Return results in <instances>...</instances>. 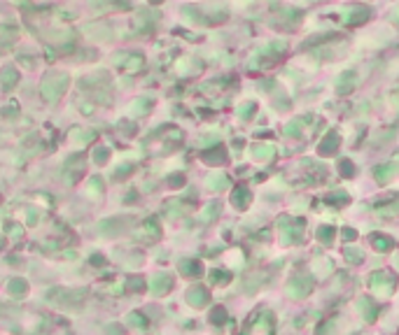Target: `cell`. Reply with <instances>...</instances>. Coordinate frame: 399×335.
<instances>
[{
	"instance_id": "obj_4",
	"label": "cell",
	"mask_w": 399,
	"mask_h": 335,
	"mask_svg": "<svg viewBox=\"0 0 399 335\" xmlns=\"http://www.w3.org/2000/svg\"><path fill=\"white\" fill-rule=\"evenodd\" d=\"M171 286H173V277L168 272H154L147 280V289H150L152 296H164V293L171 291Z\"/></svg>"
},
{
	"instance_id": "obj_26",
	"label": "cell",
	"mask_w": 399,
	"mask_h": 335,
	"mask_svg": "<svg viewBox=\"0 0 399 335\" xmlns=\"http://www.w3.org/2000/svg\"><path fill=\"white\" fill-rule=\"evenodd\" d=\"M208 184H210V189H222L220 184H227V179L222 175H212V177H208Z\"/></svg>"
},
{
	"instance_id": "obj_13",
	"label": "cell",
	"mask_w": 399,
	"mask_h": 335,
	"mask_svg": "<svg viewBox=\"0 0 399 335\" xmlns=\"http://www.w3.org/2000/svg\"><path fill=\"white\" fill-rule=\"evenodd\" d=\"M126 324L131 326V328H147V324H150V321H147V317H145V314H140V312H128V317H126Z\"/></svg>"
},
{
	"instance_id": "obj_3",
	"label": "cell",
	"mask_w": 399,
	"mask_h": 335,
	"mask_svg": "<svg viewBox=\"0 0 399 335\" xmlns=\"http://www.w3.org/2000/svg\"><path fill=\"white\" fill-rule=\"evenodd\" d=\"M115 66L122 68L126 72H138L145 66V56L143 54H126V51H119L115 54Z\"/></svg>"
},
{
	"instance_id": "obj_16",
	"label": "cell",
	"mask_w": 399,
	"mask_h": 335,
	"mask_svg": "<svg viewBox=\"0 0 399 335\" xmlns=\"http://www.w3.org/2000/svg\"><path fill=\"white\" fill-rule=\"evenodd\" d=\"M14 38H19V31L14 26H0V40H3V42H12V40Z\"/></svg>"
},
{
	"instance_id": "obj_23",
	"label": "cell",
	"mask_w": 399,
	"mask_h": 335,
	"mask_svg": "<svg viewBox=\"0 0 399 335\" xmlns=\"http://www.w3.org/2000/svg\"><path fill=\"white\" fill-rule=\"evenodd\" d=\"M210 280L215 282V284H222V282H229V275H227V272H222V270H212Z\"/></svg>"
},
{
	"instance_id": "obj_2",
	"label": "cell",
	"mask_w": 399,
	"mask_h": 335,
	"mask_svg": "<svg viewBox=\"0 0 399 335\" xmlns=\"http://www.w3.org/2000/svg\"><path fill=\"white\" fill-rule=\"evenodd\" d=\"M68 84H70V77H68L66 72H47L42 77V82H40V96L47 103H56L66 94Z\"/></svg>"
},
{
	"instance_id": "obj_24",
	"label": "cell",
	"mask_w": 399,
	"mask_h": 335,
	"mask_svg": "<svg viewBox=\"0 0 399 335\" xmlns=\"http://www.w3.org/2000/svg\"><path fill=\"white\" fill-rule=\"evenodd\" d=\"M210 319H212V321H215V324H222V321L227 319V312H224V308H215V310H212Z\"/></svg>"
},
{
	"instance_id": "obj_15",
	"label": "cell",
	"mask_w": 399,
	"mask_h": 335,
	"mask_svg": "<svg viewBox=\"0 0 399 335\" xmlns=\"http://www.w3.org/2000/svg\"><path fill=\"white\" fill-rule=\"evenodd\" d=\"M126 289H128V291H133V293H140V291L147 289V282H145L143 277H131V280L126 282Z\"/></svg>"
},
{
	"instance_id": "obj_19",
	"label": "cell",
	"mask_w": 399,
	"mask_h": 335,
	"mask_svg": "<svg viewBox=\"0 0 399 335\" xmlns=\"http://www.w3.org/2000/svg\"><path fill=\"white\" fill-rule=\"evenodd\" d=\"M117 128H119L124 135H136V131H138V128H136V124H133V121H128V119H119V121H117Z\"/></svg>"
},
{
	"instance_id": "obj_20",
	"label": "cell",
	"mask_w": 399,
	"mask_h": 335,
	"mask_svg": "<svg viewBox=\"0 0 399 335\" xmlns=\"http://www.w3.org/2000/svg\"><path fill=\"white\" fill-rule=\"evenodd\" d=\"M133 170H136V168H133L131 163H122V165H119V168L115 170V175H112V177H115V179H124V177L133 175Z\"/></svg>"
},
{
	"instance_id": "obj_10",
	"label": "cell",
	"mask_w": 399,
	"mask_h": 335,
	"mask_svg": "<svg viewBox=\"0 0 399 335\" xmlns=\"http://www.w3.org/2000/svg\"><path fill=\"white\" fill-rule=\"evenodd\" d=\"M159 21V12H150V10H138V19H136V23H138V28H143V31H150L154 23Z\"/></svg>"
},
{
	"instance_id": "obj_7",
	"label": "cell",
	"mask_w": 399,
	"mask_h": 335,
	"mask_svg": "<svg viewBox=\"0 0 399 335\" xmlns=\"http://www.w3.org/2000/svg\"><path fill=\"white\" fill-rule=\"evenodd\" d=\"M184 298H187V302L192 308H205L208 300H210V296H208V291H205L203 286H192Z\"/></svg>"
},
{
	"instance_id": "obj_21",
	"label": "cell",
	"mask_w": 399,
	"mask_h": 335,
	"mask_svg": "<svg viewBox=\"0 0 399 335\" xmlns=\"http://www.w3.org/2000/svg\"><path fill=\"white\" fill-rule=\"evenodd\" d=\"M5 233H10L14 240H19V237L23 235V228L19 224H14V221H7V224H5Z\"/></svg>"
},
{
	"instance_id": "obj_12",
	"label": "cell",
	"mask_w": 399,
	"mask_h": 335,
	"mask_svg": "<svg viewBox=\"0 0 399 335\" xmlns=\"http://www.w3.org/2000/svg\"><path fill=\"white\" fill-rule=\"evenodd\" d=\"M152 105H154V103H152L150 98H136L131 103V107H128V112H131L133 116H145L147 112L152 110Z\"/></svg>"
},
{
	"instance_id": "obj_28",
	"label": "cell",
	"mask_w": 399,
	"mask_h": 335,
	"mask_svg": "<svg viewBox=\"0 0 399 335\" xmlns=\"http://www.w3.org/2000/svg\"><path fill=\"white\" fill-rule=\"evenodd\" d=\"M0 114L5 116V119H12V116H17V105H7V107H3V110H0Z\"/></svg>"
},
{
	"instance_id": "obj_27",
	"label": "cell",
	"mask_w": 399,
	"mask_h": 335,
	"mask_svg": "<svg viewBox=\"0 0 399 335\" xmlns=\"http://www.w3.org/2000/svg\"><path fill=\"white\" fill-rule=\"evenodd\" d=\"M182 184H184V177H182V175H171V177H168V187L180 189Z\"/></svg>"
},
{
	"instance_id": "obj_8",
	"label": "cell",
	"mask_w": 399,
	"mask_h": 335,
	"mask_svg": "<svg viewBox=\"0 0 399 335\" xmlns=\"http://www.w3.org/2000/svg\"><path fill=\"white\" fill-rule=\"evenodd\" d=\"M96 138H98V133L96 131H84V128H75V131L70 133V142L75 144V147H87V144L94 142Z\"/></svg>"
},
{
	"instance_id": "obj_37",
	"label": "cell",
	"mask_w": 399,
	"mask_h": 335,
	"mask_svg": "<svg viewBox=\"0 0 399 335\" xmlns=\"http://www.w3.org/2000/svg\"><path fill=\"white\" fill-rule=\"evenodd\" d=\"M0 203H3V198H0Z\"/></svg>"
},
{
	"instance_id": "obj_1",
	"label": "cell",
	"mask_w": 399,
	"mask_h": 335,
	"mask_svg": "<svg viewBox=\"0 0 399 335\" xmlns=\"http://www.w3.org/2000/svg\"><path fill=\"white\" fill-rule=\"evenodd\" d=\"M87 289H63V286H54L47 291V300L51 305H59V308L66 310H75L82 308L84 300H87Z\"/></svg>"
},
{
	"instance_id": "obj_33",
	"label": "cell",
	"mask_w": 399,
	"mask_h": 335,
	"mask_svg": "<svg viewBox=\"0 0 399 335\" xmlns=\"http://www.w3.org/2000/svg\"><path fill=\"white\" fill-rule=\"evenodd\" d=\"M79 110H82V114H91V110H94V107H91L89 103H84V105H79Z\"/></svg>"
},
{
	"instance_id": "obj_5",
	"label": "cell",
	"mask_w": 399,
	"mask_h": 335,
	"mask_svg": "<svg viewBox=\"0 0 399 335\" xmlns=\"http://www.w3.org/2000/svg\"><path fill=\"white\" fill-rule=\"evenodd\" d=\"M136 235L147 237V240H152V242L161 240V226H159V221H156V217H147V219L140 224L138 231H136Z\"/></svg>"
},
{
	"instance_id": "obj_30",
	"label": "cell",
	"mask_w": 399,
	"mask_h": 335,
	"mask_svg": "<svg viewBox=\"0 0 399 335\" xmlns=\"http://www.w3.org/2000/svg\"><path fill=\"white\" fill-rule=\"evenodd\" d=\"M105 330H108V333H110V335H124V328H122V326H119V324H110Z\"/></svg>"
},
{
	"instance_id": "obj_31",
	"label": "cell",
	"mask_w": 399,
	"mask_h": 335,
	"mask_svg": "<svg viewBox=\"0 0 399 335\" xmlns=\"http://www.w3.org/2000/svg\"><path fill=\"white\" fill-rule=\"evenodd\" d=\"M115 5H117L115 0H112V3H105V7H115ZM91 7H96V10H100V7H103V3H100V0H91ZM117 7H119V5H117Z\"/></svg>"
},
{
	"instance_id": "obj_34",
	"label": "cell",
	"mask_w": 399,
	"mask_h": 335,
	"mask_svg": "<svg viewBox=\"0 0 399 335\" xmlns=\"http://www.w3.org/2000/svg\"><path fill=\"white\" fill-rule=\"evenodd\" d=\"M159 3H164V0H150V5H159Z\"/></svg>"
},
{
	"instance_id": "obj_11",
	"label": "cell",
	"mask_w": 399,
	"mask_h": 335,
	"mask_svg": "<svg viewBox=\"0 0 399 335\" xmlns=\"http://www.w3.org/2000/svg\"><path fill=\"white\" fill-rule=\"evenodd\" d=\"M17 82H19V70L14 66H5L0 70V84L5 88H12Z\"/></svg>"
},
{
	"instance_id": "obj_18",
	"label": "cell",
	"mask_w": 399,
	"mask_h": 335,
	"mask_svg": "<svg viewBox=\"0 0 399 335\" xmlns=\"http://www.w3.org/2000/svg\"><path fill=\"white\" fill-rule=\"evenodd\" d=\"M89 193H91V196H96V198L103 193V179H100L98 175H94L91 179H89Z\"/></svg>"
},
{
	"instance_id": "obj_6",
	"label": "cell",
	"mask_w": 399,
	"mask_h": 335,
	"mask_svg": "<svg viewBox=\"0 0 399 335\" xmlns=\"http://www.w3.org/2000/svg\"><path fill=\"white\" fill-rule=\"evenodd\" d=\"M126 231V226H124V219L122 217H115V219H103L98 224V233L105 237H112V235H119V233Z\"/></svg>"
},
{
	"instance_id": "obj_17",
	"label": "cell",
	"mask_w": 399,
	"mask_h": 335,
	"mask_svg": "<svg viewBox=\"0 0 399 335\" xmlns=\"http://www.w3.org/2000/svg\"><path fill=\"white\" fill-rule=\"evenodd\" d=\"M94 163L96 165H105L108 163V159H110V149H105V147H98V149H94Z\"/></svg>"
},
{
	"instance_id": "obj_22",
	"label": "cell",
	"mask_w": 399,
	"mask_h": 335,
	"mask_svg": "<svg viewBox=\"0 0 399 335\" xmlns=\"http://www.w3.org/2000/svg\"><path fill=\"white\" fill-rule=\"evenodd\" d=\"M124 286H126V280H117L115 284L108 286L105 291L110 293V296H122V293H124Z\"/></svg>"
},
{
	"instance_id": "obj_35",
	"label": "cell",
	"mask_w": 399,
	"mask_h": 335,
	"mask_svg": "<svg viewBox=\"0 0 399 335\" xmlns=\"http://www.w3.org/2000/svg\"><path fill=\"white\" fill-rule=\"evenodd\" d=\"M3 245H5V242H3V235H0V247H3Z\"/></svg>"
},
{
	"instance_id": "obj_25",
	"label": "cell",
	"mask_w": 399,
	"mask_h": 335,
	"mask_svg": "<svg viewBox=\"0 0 399 335\" xmlns=\"http://www.w3.org/2000/svg\"><path fill=\"white\" fill-rule=\"evenodd\" d=\"M89 263L94 265V268H103V265H105V256H103V254H91Z\"/></svg>"
},
{
	"instance_id": "obj_32",
	"label": "cell",
	"mask_w": 399,
	"mask_h": 335,
	"mask_svg": "<svg viewBox=\"0 0 399 335\" xmlns=\"http://www.w3.org/2000/svg\"><path fill=\"white\" fill-rule=\"evenodd\" d=\"M215 212H217V207L212 205V207L208 209V212H203V219H212V217H215Z\"/></svg>"
},
{
	"instance_id": "obj_9",
	"label": "cell",
	"mask_w": 399,
	"mask_h": 335,
	"mask_svg": "<svg viewBox=\"0 0 399 335\" xmlns=\"http://www.w3.org/2000/svg\"><path fill=\"white\" fill-rule=\"evenodd\" d=\"M7 293H10L12 298H17V300L26 298V293H28V282L21 280V277H14V280H10V282H7Z\"/></svg>"
},
{
	"instance_id": "obj_29",
	"label": "cell",
	"mask_w": 399,
	"mask_h": 335,
	"mask_svg": "<svg viewBox=\"0 0 399 335\" xmlns=\"http://www.w3.org/2000/svg\"><path fill=\"white\" fill-rule=\"evenodd\" d=\"M26 219H28V226H35L40 221V215L35 212V209H28V212H26Z\"/></svg>"
},
{
	"instance_id": "obj_36",
	"label": "cell",
	"mask_w": 399,
	"mask_h": 335,
	"mask_svg": "<svg viewBox=\"0 0 399 335\" xmlns=\"http://www.w3.org/2000/svg\"><path fill=\"white\" fill-rule=\"evenodd\" d=\"M17 3H23V0H17Z\"/></svg>"
},
{
	"instance_id": "obj_14",
	"label": "cell",
	"mask_w": 399,
	"mask_h": 335,
	"mask_svg": "<svg viewBox=\"0 0 399 335\" xmlns=\"http://www.w3.org/2000/svg\"><path fill=\"white\" fill-rule=\"evenodd\" d=\"M180 272H182L184 277H196L199 275V263L196 261H180Z\"/></svg>"
}]
</instances>
